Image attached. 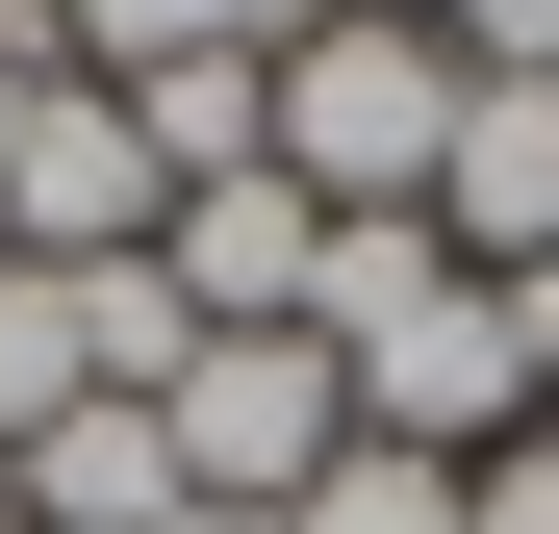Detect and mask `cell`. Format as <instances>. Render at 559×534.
<instances>
[{
  "mask_svg": "<svg viewBox=\"0 0 559 534\" xmlns=\"http://www.w3.org/2000/svg\"><path fill=\"white\" fill-rule=\"evenodd\" d=\"M457 153V26H280V178L331 229H432Z\"/></svg>",
  "mask_w": 559,
  "mask_h": 534,
  "instance_id": "cell-1",
  "label": "cell"
},
{
  "mask_svg": "<svg viewBox=\"0 0 559 534\" xmlns=\"http://www.w3.org/2000/svg\"><path fill=\"white\" fill-rule=\"evenodd\" d=\"M153 432H178V484H204V509H306V484L356 459V382H331V331H204Z\"/></svg>",
  "mask_w": 559,
  "mask_h": 534,
  "instance_id": "cell-2",
  "label": "cell"
},
{
  "mask_svg": "<svg viewBox=\"0 0 559 534\" xmlns=\"http://www.w3.org/2000/svg\"><path fill=\"white\" fill-rule=\"evenodd\" d=\"M153 229H178L153 128L103 103V76H51V103H26V153H0V254H26V281H103V254H153Z\"/></svg>",
  "mask_w": 559,
  "mask_h": 534,
  "instance_id": "cell-3",
  "label": "cell"
},
{
  "mask_svg": "<svg viewBox=\"0 0 559 534\" xmlns=\"http://www.w3.org/2000/svg\"><path fill=\"white\" fill-rule=\"evenodd\" d=\"M153 281L204 306V331H306V281H331V204H306V178H204V204L153 229Z\"/></svg>",
  "mask_w": 559,
  "mask_h": 534,
  "instance_id": "cell-4",
  "label": "cell"
},
{
  "mask_svg": "<svg viewBox=\"0 0 559 534\" xmlns=\"http://www.w3.org/2000/svg\"><path fill=\"white\" fill-rule=\"evenodd\" d=\"M0 509L26 534H178V432L153 407H51L26 459H0Z\"/></svg>",
  "mask_w": 559,
  "mask_h": 534,
  "instance_id": "cell-5",
  "label": "cell"
},
{
  "mask_svg": "<svg viewBox=\"0 0 559 534\" xmlns=\"http://www.w3.org/2000/svg\"><path fill=\"white\" fill-rule=\"evenodd\" d=\"M76 76H178V51H280V0H51Z\"/></svg>",
  "mask_w": 559,
  "mask_h": 534,
  "instance_id": "cell-6",
  "label": "cell"
},
{
  "mask_svg": "<svg viewBox=\"0 0 559 534\" xmlns=\"http://www.w3.org/2000/svg\"><path fill=\"white\" fill-rule=\"evenodd\" d=\"M51 407H103V382H76V281H26V254H0V459H26Z\"/></svg>",
  "mask_w": 559,
  "mask_h": 534,
  "instance_id": "cell-7",
  "label": "cell"
},
{
  "mask_svg": "<svg viewBox=\"0 0 559 534\" xmlns=\"http://www.w3.org/2000/svg\"><path fill=\"white\" fill-rule=\"evenodd\" d=\"M280 534H457V459H382V432H356V459L280 509Z\"/></svg>",
  "mask_w": 559,
  "mask_h": 534,
  "instance_id": "cell-8",
  "label": "cell"
},
{
  "mask_svg": "<svg viewBox=\"0 0 559 534\" xmlns=\"http://www.w3.org/2000/svg\"><path fill=\"white\" fill-rule=\"evenodd\" d=\"M457 534H559V432H509V459H457Z\"/></svg>",
  "mask_w": 559,
  "mask_h": 534,
  "instance_id": "cell-9",
  "label": "cell"
},
{
  "mask_svg": "<svg viewBox=\"0 0 559 534\" xmlns=\"http://www.w3.org/2000/svg\"><path fill=\"white\" fill-rule=\"evenodd\" d=\"M457 76H559V0H457Z\"/></svg>",
  "mask_w": 559,
  "mask_h": 534,
  "instance_id": "cell-10",
  "label": "cell"
},
{
  "mask_svg": "<svg viewBox=\"0 0 559 534\" xmlns=\"http://www.w3.org/2000/svg\"><path fill=\"white\" fill-rule=\"evenodd\" d=\"M51 76H76V51H51V0H0V153H26V103H51Z\"/></svg>",
  "mask_w": 559,
  "mask_h": 534,
  "instance_id": "cell-11",
  "label": "cell"
},
{
  "mask_svg": "<svg viewBox=\"0 0 559 534\" xmlns=\"http://www.w3.org/2000/svg\"><path fill=\"white\" fill-rule=\"evenodd\" d=\"M306 26H457V0H306Z\"/></svg>",
  "mask_w": 559,
  "mask_h": 534,
  "instance_id": "cell-12",
  "label": "cell"
},
{
  "mask_svg": "<svg viewBox=\"0 0 559 534\" xmlns=\"http://www.w3.org/2000/svg\"><path fill=\"white\" fill-rule=\"evenodd\" d=\"M178 534H280V509H204V484H178Z\"/></svg>",
  "mask_w": 559,
  "mask_h": 534,
  "instance_id": "cell-13",
  "label": "cell"
},
{
  "mask_svg": "<svg viewBox=\"0 0 559 534\" xmlns=\"http://www.w3.org/2000/svg\"><path fill=\"white\" fill-rule=\"evenodd\" d=\"M0 534H26V509H0Z\"/></svg>",
  "mask_w": 559,
  "mask_h": 534,
  "instance_id": "cell-14",
  "label": "cell"
}]
</instances>
